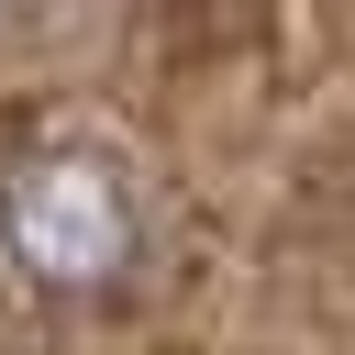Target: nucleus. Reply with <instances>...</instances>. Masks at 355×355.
<instances>
[{"label":"nucleus","mask_w":355,"mask_h":355,"mask_svg":"<svg viewBox=\"0 0 355 355\" xmlns=\"http://www.w3.org/2000/svg\"><path fill=\"white\" fill-rule=\"evenodd\" d=\"M155 255V211H144V178L100 144H22L0 166V277L44 311H111L133 300Z\"/></svg>","instance_id":"nucleus-1"}]
</instances>
